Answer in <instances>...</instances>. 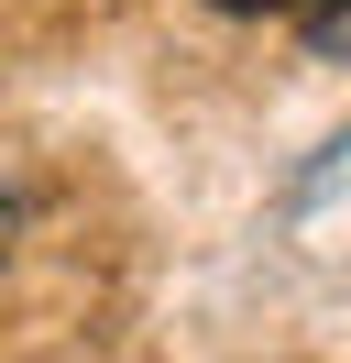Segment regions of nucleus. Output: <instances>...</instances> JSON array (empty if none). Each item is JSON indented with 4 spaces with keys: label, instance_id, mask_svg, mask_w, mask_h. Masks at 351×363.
I'll return each instance as SVG.
<instances>
[{
    "label": "nucleus",
    "instance_id": "f257e3e1",
    "mask_svg": "<svg viewBox=\"0 0 351 363\" xmlns=\"http://www.w3.org/2000/svg\"><path fill=\"white\" fill-rule=\"evenodd\" d=\"M307 33H318V45L340 55V45H351V0H307Z\"/></svg>",
    "mask_w": 351,
    "mask_h": 363
},
{
    "label": "nucleus",
    "instance_id": "f03ea898",
    "mask_svg": "<svg viewBox=\"0 0 351 363\" xmlns=\"http://www.w3.org/2000/svg\"><path fill=\"white\" fill-rule=\"evenodd\" d=\"M219 11H307V0H219Z\"/></svg>",
    "mask_w": 351,
    "mask_h": 363
},
{
    "label": "nucleus",
    "instance_id": "7ed1b4c3",
    "mask_svg": "<svg viewBox=\"0 0 351 363\" xmlns=\"http://www.w3.org/2000/svg\"><path fill=\"white\" fill-rule=\"evenodd\" d=\"M0 220H11V199H0Z\"/></svg>",
    "mask_w": 351,
    "mask_h": 363
}]
</instances>
